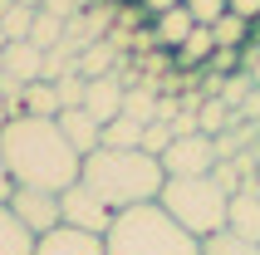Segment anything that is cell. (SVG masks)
Listing matches in <instances>:
<instances>
[{"instance_id":"1","label":"cell","mask_w":260,"mask_h":255,"mask_svg":"<svg viewBox=\"0 0 260 255\" xmlns=\"http://www.w3.org/2000/svg\"><path fill=\"white\" fill-rule=\"evenodd\" d=\"M0 152H5L15 186H40V192L74 186L79 167H84V157L69 147V138L59 133L54 118H29V113L10 118L0 128Z\"/></svg>"},{"instance_id":"2","label":"cell","mask_w":260,"mask_h":255,"mask_svg":"<svg viewBox=\"0 0 260 255\" xmlns=\"http://www.w3.org/2000/svg\"><path fill=\"white\" fill-rule=\"evenodd\" d=\"M79 182H84L108 211H128V206H143V201L162 197L167 172H162V162L152 152H143V147H99V152L84 157Z\"/></svg>"},{"instance_id":"3","label":"cell","mask_w":260,"mask_h":255,"mask_svg":"<svg viewBox=\"0 0 260 255\" xmlns=\"http://www.w3.org/2000/svg\"><path fill=\"white\" fill-rule=\"evenodd\" d=\"M103 245H108V255H202V241L187 226H177L157 201L113 211Z\"/></svg>"},{"instance_id":"4","label":"cell","mask_w":260,"mask_h":255,"mask_svg":"<svg viewBox=\"0 0 260 255\" xmlns=\"http://www.w3.org/2000/svg\"><path fill=\"white\" fill-rule=\"evenodd\" d=\"M157 206L172 216L177 226H187L197 241H206V236L226 231L231 197H226V186H221L211 172H206V177H167V182H162Z\"/></svg>"},{"instance_id":"5","label":"cell","mask_w":260,"mask_h":255,"mask_svg":"<svg viewBox=\"0 0 260 255\" xmlns=\"http://www.w3.org/2000/svg\"><path fill=\"white\" fill-rule=\"evenodd\" d=\"M157 162H162L167 177H206V172H216L221 152H216V138L191 133V138H172V147H167Z\"/></svg>"},{"instance_id":"6","label":"cell","mask_w":260,"mask_h":255,"mask_svg":"<svg viewBox=\"0 0 260 255\" xmlns=\"http://www.w3.org/2000/svg\"><path fill=\"white\" fill-rule=\"evenodd\" d=\"M59 221H64V226H79V231H93V236H108L113 211H108L84 182H74V186L59 192Z\"/></svg>"},{"instance_id":"7","label":"cell","mask_w":260,"mask_h":255,"mask_svg":"<svg viewBox=\"0 0 260 255\" xmlns=\"http://www.w3.org/2000/svg\"><path fill=\"white\" fill-rule=\"evenodd\" d=\"M10 211L25 221L35 236L59 226V192H40V186H15L10 192Z\"/></svg>"},{"instance_id":"8","label":"cell","mask_w":260,"mask_h":255,"mask_svg":"<svg viewBox=\"0 0 260 255\" xmlns=\"http://www.w3.org/2000/svg\"><path fill=\"white\" fill-rule=\"evenodd\" d=\"M35 255H108V245L93 231H79V226H64L59 221L54 231H44L40 241H35Z\"/></svg>"},{"instance_id":"9","label":"cell","mask_w":260,"mask_h":255,"mask_svg":"<svg viewBox=\"0 0 260 255\" xmlns=\"http://www.w3.org/2000/svg\"><path fill=\"white\" fill-rule=\"evenodd\" d=\"M123 93H128V74L88 79V88H84V113H93L99 123H113V118L123 113Z\"/></svg>"},{"instance_id":"10","label":"cell","mask_w":260,"mask_h":255,"mask_svg":"<svg viewBox=\"0 0 260 255\" xmlns=\"http://www.w3.org/2000/svg\"><path fill=\"white\" fill-rule=\"evenodd\" d=\"M59 133L69 138V147L79 157H88V152H99V133H103V123L93 113H84V108H59Z\"/></svg>"},{"instance_id":"11","label":"cell","mask_w":260,"mask_h":255,"mask_svg":"<svg viewBox=\"0 0 260 255\" xmlns=\"http://www.w3.org/2000/svg\"><path fill=\"white\" fill-rule=\"evenodd\" d=\"M226 231L246 236V241H260V186H255V182H246V192H236V197H231Z\"/></svg>"},{"instance_id":"12","label":"cell","mask_w":260,"mask_h":255,"mask_svg":"<svg viewBox=\"0 0 260 255\" xmlns=\"http://www.w3.org/2000/svg\"><path fill=\"white\" fill-rule=\"evenodd\" d=\"M0 54H5V74H15L20 84H35L44 74V49H35L29 40H10Z\"/></svg>"},{"instance_id":"13","label":"cell","mask_w":260,"mask_h":255,"mask_svg":"<svg viewBox=\"0 0 260 255\" xmlns=\"http://www.w3.org/2000/svg\"><path fill=\"white\" fill-rule=\"evenodd\" d=\"M191 29H197L191 10H187V5H177V10H167V15L152 20V44H157V49H182Z\"/></svg>"},{"instance_id":"14","label":"cell","mask_w":260,"mask_h":255,"mask_svg":"<svg viewBox=\"0 0 260 255\" xmlns=\"http://www.w3.org/2000/svg\"><path fill=\"white\" fill-rule=\"evenodd\" d=\"M35 231L10 211V201H0V255H35Z\"/></svg>"},{"instance_id":"15","label":"cell","mask_w":260,"mask_h":255,"mask_svg":"<svg viewBox=\"0 0 260 255\" xmlns=\"http://www.w3.org/2000/svg\"><path fill=\"white\" fill-rule=\"evenodd\" d=\"M216 54V35H211V25H197L187 35V44H182V49H172V64L177 69H206V59Z\"/></svg>"},{"instance_id":"16","label":"cell","mask_w":260,"mask_h":255,"mask_svg":"<svg viewBox=\"0 0 260 255\" xmlns=\"http://www.w3.org/2000/svg\"><path fill=\"white\" fill-rule=\"evenodd\" d=\"M143 128H147V123H138V118H128V113H118L113 123H103L99 147H143Z\"/></svg>"},{"instance_id":"17","label":"cell","mask_w":260,"mask_h":255,"mask_svg":"<svg viewBox=\"0 0 260 255\" xmlns=\"http://www.w3.org/2000/svg\"><path fill=\"white\" fill-rule=\"evenodd\" d=\"M59 88L49 84V79H35V84H25V113L29 118H59Z\"/></svg>"},{"instance_id":"18","label":"cell","mask_w":260,"mask_h":255,"mask_svg":"<svg viewBox=\"0 0 260 255\" xmlns=\"http://www.w3.org/2000/svg\"><path fill=\"white\" fill-rule=\"evenodd\" d=\"M211 35H216V49H246L250 35H255V25L241 20V15H221L216 25H211Z\"/></svg>"},{"instance_id":"19","label":"cell","mask_w":260,"mask_h":255,"mask_svg":"<svg viewBox=\"0 0 260 255\" xmlns=\"http://www.w3.org/2000/svg\"><path fill=\"white\" fill-rule=\"evenodd\" d=\"M123 113L138 118V123H152V118H157V84H128V93H123Z\"/></svg>"},{"instance_id":"20","label":"cell","mask_w":260,"mask_h":255,"mask_svg":"<svg viewBox=\"0 0 260 255\" xmlns=\"http://www.w3.org/2000/svg\"><path fill=\"white\" fill-rule=\"evenodd\" d=\"M202 255H260V241H246L236 231H216L202 241Z\"/></svg>"},{"instance_id":"21","label":"cell","mask_w":260,"mask_h":255,"mask_svg":"<svg viewBox=\"0 0 260 255\" xmlns=\"http://www.w3.org/2000/svg\"><path fill=\"white\" fill-rule=\"evenodd\" d=\"M113 44L108 40H93L84 49V54H79V74H84V79H103V74H113Z\"/></svg>"},{"instance_id":"22","label":"cell","mask_w":260,"mask_h":255,"mask_svg":"<svg viewBox=\"0 0 260 255\" xmlns=\"http://www.w3.org/2000/svg\"><path fill=\"white\" fill-rule=\"evenodd\" d=\"M64 40V20H59V15H35V29H29V44H35V49H54V44Z\"/></svg>"},{"instance_id":"23","label":"cell","mask_w":260,"mask_h":255,"mask_svg":"<svg viewBox=\"0 0 260 255\" xmlns=\"http://www.w3.org/2000/svg\"><path fill=\"white\" fill-rule=\"evenodd\" d=\"M35 15L29 5H10V10L0 15V29H5V40H29V29H35Z\"/></svg>"},{"instance_id":"24","label":"cell","mask_w":260,"mask_h":255,"mask_svg":"<svg viewBox=\"0 0 260 255\" xmlns=\"http://www.w3.org/2000/svg\"><path fill=\"white\" fill-rule=\"evenodd\" d=\"M167 147H172V123H167V118H152V123L143 128V152L162 157Z\"/></svg>"},{"instance_id":"25","label":"cell","mask_w":260,"mask_h":255,"mask_svg":"<svg viewBox=\"0 0 260 255\" xmlns=\"http://www.w3.org/2000/svg\"><path fill=\"white\" fill-rule=\"evenodd\" d=\"M182 5L191 10L197 25H216L221 15H231V0H182Z\"/></svg>"},{"instance_id":"26","label":"cell","mask_w":260,"mask_h":255,"mask_svg":"<svg viewBox=\"0 0 260 255\" xmlns=\"http://www.w3.org/2000/svg\"><path fill=\"white\" fill-rule=\"evenodd\" d=\"M54 88H59V103L64 108H84V88H88L84 74H64V79H54Z\"/></svg>"},{"instance_id":"27","label":"cell","mask_w":260,"mask_h":255,"mask_svg":"<svg viewBox=\"0 0 260 255\" xmlns=\"http://www.w3.org/2000/svg\"><path fill=\"white\" fill-rule=\"evenodd\" d=\"M241 74L260 88V44H246V49H241Z\"/></svg>"},{"instance_id":"28","label":"cell","mask_w":260,"mask_h":255,"mask_svg":"<svg viewBox=\"0 0 260 255\" xmlns=\"http://www.w3.org/2000/svg\"><path fill=\"white\" fill-rule=\"evenodd\" d=\"M40 10H44V15H59L64 25H69V20H79V15H84V10H79V5H74V0H44Z\"/></svg>"},{"instance_id":"29","label":"cell","mask_w":260,"mask_h":255,"mask_svg":"<svg viewBox=\"0 0 260 255\" xmlns=\"http://www.w3.org/2000/svg\"><path fill=\"white\" fill-rule=\"evenodd\" d=\"M133 5H138V10H143L147 20H157V15H167V10H177V5H182V0H133Z\"/></svg>"},{"instance_id":"30","label":"cell","mask_w":260,"mask_h":255,"mask_svg":"<svg viewBox=\"0 0 260 255\" xmlns=\"http://www.w3.org/2000/svg\"><path fill=\"white\" fill-rule=\"evenodd\" d=\"M191 133H202L197 113H177V118H172V138H191Z\"/></svg>"},{"instance_id":"31","label":"cell","mask_w":260,"mask_h":255,"mask_svg":"<svg viewBox=\"0 0 260 255\" xmlns=\"http://www.w3.org/2000/svg\"><path fill=\"white\" fill-rule=\"evenodd\" d=\"M231 15H241V20L255 25V20H260V0H231Z\"/></svg>"},{"instance_id":"32","label":"cell","mask_w":260,"mask_h":255,"mask_svg":"<svg viewBox=\"0 0 260 255\" xmlns=\"http://www.w3.org/2000/svg\"><path fill=\"white\" fill-rule=\"evenodd\" d=\"M15 182H10V167H5V152H0V201H10Z\"/></svg>"},{"instance_id":"33","label":"cell","mask_w":260,"mask_h":255,"mask_svg":"<svg viewBox=\"0 0 260 255\" xmlns=\"http://www.w3.org/2000/svg\"><path fill=\"white\" fill-rule=\"evenodd\" d=\"M15 5H29V10H40V5H44V0H15Z\"/></svg>"},{"instance_id":"34","label":"cell","mask_w":260,"mask_h":255,"mask_svg":"<svg viewBox=\"0 0 260 255\" xmlns=\"http://www.w3.org/2000/svg\"><path fill=\"white\" fill-rule=\"evenodd\" d=\"M5 123H10V113H5V103H0V128H5Z\"/></svg>"},{"instance_id":"35","label":"cell","mask_w":260,"mask_h":255,"mask_svg":"<svg viewBox=\"0 0 260 255\" xmlns=\"http://www.w3.org/2000/svg\"><path fill=\"white\" fill-rule=\"evenodd\" d=\"M5 44H10V40H5V29H0V49H5Z\"/></svg>"},{"instance_id":"36","label":"cell","mask_w":260,"mask_h":255,"mask_svg":"<svg viewBox=\"0 0 260 255\" xmlns=\"http://www.w3.org/2000/svg\"><path fill=\"white\" fill-rule=\"evenodd\" d=\"M255 162H260V138H255Z\"/></svg>"},{"instance_id":"37","label":"cell","mask_w":260,"mask_h":255,"mask_svg":"<svg viewBox=\"0 0 260 255\" xmlns=\"http://www.w3.org/2000/svg\"><path fill=\"white\" fill-rule=\"evenodd\" d=\"M0 74H5V54H0Z\"/></svg>"}]
</instances>
